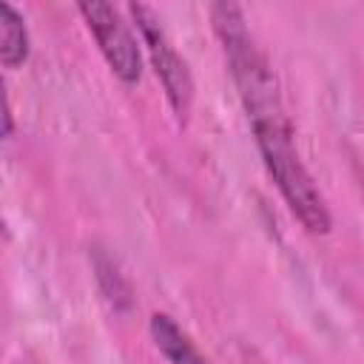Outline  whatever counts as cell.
Returning <instances> with one entry per match:
<instances>
[{
	"mask_svg": "<svg viewBox=\"0 0 364 364\" xmlns=\"http://www.w3.org/2000/svg\"><path fill=\"white\" fill-rule=\"evenodd\" d=\"M88 34L94 37L105 65L122 85H139L142 80V40L131 20H125L122 9L111 3H80L77 6Z\"/></svg>",
	"mask_w": 364,
	"mask_h": 364,
	"instance_id": "3957f363",
	"label": "cell"
},
{
	"mask_svg": "<svg viewBox=\"0 0 364 364\" xmlns=\"http://www.w3.org/2000/svg\"><path fill=\"white\" fill-rule=\"evenodd\" d=\"M148 333H151V341H154L156 353L168 364H213L193 344V338L179 327V321L168 313H154L151 321H148Z\"/></svg>",
	"mask_w": 364,
	"mask_h": 364,
	"instance_id": "277c9868",
	"label": "cell"
},
{
	"mask_svg": "<svg viewBox=\"0 0 364 364\" xmlns=\"http://www.w3.org/2000/svg\"><path fill=\"white\" fill-rule=\"evenodd\" d=\"M94 273H97L100 290L111 301V307L114 310H125L131 304V287H128L125 276L119 273V267L114 264V259L105 256V253H94Z\"/></svg>",
	"mask_w": 364,
	"mask_h": 364,
	"instance_id": "8992f818",
	"label": "cell"
},
{
	"mask_svg": "<svg viewBox=\"0 0 364 364\" xmlns=\"http://www.w3.org/2000/svg\"><path fill=\"white\" fill-rule=\"evenodd\" d=\"M208 14L270 182L307 233H330L333 216L327 199L299 154L279 77L270 57L247 28L245 9L239 3H213L208 6Z\"/></svg>",
	"mask_w": 364,
	"mask_h": 364,
	"instance_id": "6da1fadb",
	"label": "cell"
},
{
	"mask_svg": "<svg viewBox=\"0 0 364 364\" xmlns=\"http://www.w3.org/2000/svg\"><path fill=\"white\" fill-rule=\"evenodd\" d=\"M31 54V37H28V26L26 17L11 6V3H0V63L3 68L14 71L20 68Z\"/></svg>",
	"mask_w": 364,
	"mask_h": 364,
	"instance_id": "5b68a950",
	"label": "cell"
},
{
	"mask_svg": "<svg viewBox=\"0 0 364 364\" xmlns=\"http://www.w3.org/2000/svg\"><path fill=\"white\" fill-rule=\"evenodd\" d=\"M125 11H128V17H131V23L142 40V51H145V57H148V63H151V68H154V74L165 91V100H168V108H171L176 125L185 128L191 119V111H193V91H196L188 60L179 54L162 17L151 6L131 3Z\"/></svg>",
	"mask_w": 364,
	"mask_h": 364,
	"instance_id": "7a4b0ae2",
	"label": "cell"
},
{
	"mask_svg": "<svg viewBox=\"0 0 364 364\" xmlns=\"http://www.w3.org/2000/svg\"><path fill=\"white\" fill-rule=\"evenodd\" d=\"M11 128H14V125H11V105H9V100H6V111H3V136H6V139L11 136Z\"/></svg>",
	"mask_w": 364,
	"mask_h": 364,
	"instance_id": "52a82bcc",
	"label": "cell"
}]
</instances>
